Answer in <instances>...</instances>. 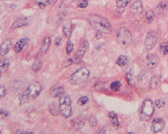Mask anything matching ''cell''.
Returning a JSON list of instances; mask_svg holds the SVG:
<instances>
[{
  "mask_svg": "<svg viewBox=\"0 0 168 134\" xmlns=\"http://www.w3.org/2000/svg\"><path fill=\"white\" fill-rule=\"evenodd\" d=\"M41 66H42V61L41 60H35L33 65H32V71H33L34 73H36V72L41 70Z\"/></svg>",
  "mask_w": 168,
  "mask_h": 134,
  "instance_id": "cb8c5ba5",
  "label": "cell"
},
{
  "mask_svg": "<svg viewBox=\"0 0 168 134\" xmlns=\"http://www.w3.org/2000/svg\"><path fill=\"white\" fill-rule=\"evenodd\" d=\"M154 113V104L150 99H145L140 108V118L142 121H148Z\"/></svg>",
  "mask_w": 168,
  "mask_h": 134,
  "instance_id": "277c9868",
  "label": "cell"
},
{
  "mask_svg": "<svg viewBox=\"0 0 168 134\" xmlns=\"http://www.w3.org/2000/svg\"><path fill=\"white\" fill-rule=\"evenodd\" d=\"M81 60H82L81 57H79V56L76 55V57H72V59H68V61H65L64 63V65H63V67L65 68V67H70V66H72V65H74V64H78V63L81 61Z\"/></svg>",
  "mask_w": 168,
  "mask_h": 134,
  "instance_id": "ac0fdd59",
  "label": "cell"
},
{
  "mask_svg": "<svg viewBox=\"0 0 168 134\" xmlns=\"http://www.w3.org/2000/svg\"><path fill=\"white\" fill-rule=\"evenodd\" d=\"M47 1H49V5H53L54 3L57 1V0H47Z\"/></svg>",
  "mask_w": 168,
  "mask_h": 134,
  "instance_id": "ab89813d",
  "label": "cell"
},
{
  "mask_svg": "<svg viewBox=\"0 0 168 134\" xmlns=\"http://www.w3.org/2000/svg\"><path fill=\"white\" fill-rule=\"evenodd\" d=\"M121 86L122 84L120 83L119 81H116V82H113L112 84H111V89L113 90V91H115V92H118L120 89H121Z\"/></svg>",
  "mask_w": 168,
  "mask_h": 134,
  "instance_id": "484cf974",
  "label": "cell"
},
{
  "mask_svg": "<svg viewBox=\"0 0 168 134\" xmlns=\"http://www.w3.org/2000/svg\"><path fill=\"white\" fill-rule=\"evenodd\" d=\"M157 41H158V35H157V34L150 31L147 34V37H146V39H145V49L147 50L152 49L157 43Z\"/></svg>",
  "mask_w": 168,
  "mask_h": 134,
  "instance_id": "52a82bcc",
  "label": "cell"
},
{
  "mask_svg": "<svg viewBox=\"0 0 168 134\" xmlns=\"http://www.w3.org/2000/svg\"><path fill=\"white\" fill-rule=\"evenodd\" d=\"M72 49H74V45H72V41H68V45H67V49H65V52H67V55H70V53L72 52Z\"/></svg>",
  "mask_w": 168,
  "mask_h": 134,
  "instance_id": "836d02e7",
  "label": "cell"
},
{
  "mask_svg": "<svg viewBox=\"0 0 168 134\" xmlns=\"http://www.w3.org/2000/svg\"><path fill=\"white\" fill-rule=\"evenodd\" d=\"M6 95V89H5V86L1 85V87H0V97L3 98Z\"/></svg>",
  "mask_w": 168,
  "mask_h": 134,
  "instance_id": "74e56055",
  "label": "cell"
},
{
  "mask_svg": "<svg viewBox=\"0 0 168 134\" xmlns=\"http://www.w3.org/2000/svg\"><path fill=\"white\" fill-rule=\"evenodd\" d=\"M160 52H161L163 55H167L168 53V42H163L161 45H160Z\"/></svg>",
  "mask_w": 168,
  "mask_h": 134,
  "instance_id": "f546056e",
  "label": "cell"
},
{
  "mask_svg": "<svg viewBox=\"0 0 168 134\" xmlns=\"http://www.w3.org/2000/svg\"><path fill=\"white\" fill-rule=\"evenodd\" d=\"M61 42V37H57L56 38V45H60Z\"/></svg>",
  "mask_w": 168,
  "mask_h": 134,
  "instance_id": "f35d334b",
  "label": "cell"
},
{
  "mask_svg": "<svg viewBox=\"0 0 168 134\" xmlns=\"http://www.w3.org/2000/svg\"><path fill=\"white\" fill-rule=\"evenodd\" d=\"M160 80H161V78H160L159 75L153 76L150 80V83H149V86H150L151 90H155V89L158 88V86L160 84Z\"/></svg>",
  "mask_w": 168,
  "mask_h": 134,
  "instance_id": "2e32d148",
  "label": "cell"
},
{
  "mask_svg": "<svg viewBox=\"0 0 168 134\" xmlns=\"http://www.w3.org/2000/svg\"><path fill=\"white\" fill-rule=\"evenodd\" d=\"M165 106V102H164L163 100H156L155 101V107L160 109V108H162Z\"/></svg>",
  "mask_w": 168,
  "mask_h": 134,
  "instance_id": "e575fe53",
  "label": "cell"
},
{
  "mask_svg": "<svg viewBox=\"0 0 168 134\" xmlns=\"http://www.w3.org/2000/svg\"><path fill=\"white\" fill-rule=\"evenodd\" d=\"M27 24H28L27 19H25V18H23V19H17V20H15V21L13 22L11 28L22 27V26H25V25H27Z\"/></svg>",
  "mask_w": 168,
  "mask_h": 134,
  "instance_id": "ffe728a7",
  "label": "cell"
},
{
  "mask_svg": "<svg viewBox=\"0 0 168 134\" xmlns=\"http://www.w3.org/2000/svg\"><path fill=\"white\" fill-rule=\"evenodd\" d=\"M49 94L50 96L53 98H60L61 95L64 94V87H61L60 85H54L53 88L49 90Z\"/></svg>",
  "mask_w": 168,
  "mask_h": 134,
  "instance_id": "30bf717a",
  "label": "cell"
},
{
  "mask_svg": "<svg viewBox=\"0 0 168 134\" xmlns=\"http://www.w3.org/2000/svg\"><path fill=\"white\" fill-rule=\"evenodd\" d=\"M130 10L132 11L134 14H140L143 11V5H142L141 1H135L131 4V8Z\"/></svg>",
  "mask_w": 168,
  "mask_h": 134,
  "instance_id": "5bb4252c",
  "label": "cell"
},
{
  "mask_svg": "<svg viewBox=\"0 0 168 134\" xmlns=\"http://www.w3.org/2000/svg\"><path fill=\"white\" fill-rule=\"evenodd\" d=\"M34 2L37 4L41 8H45V7L49 4V1L47 0H34Z\"/></svg>",
  "mask_w": 168,
  "mask_h": 134,
  "instance_id": "4dcf8cb0",
  "label": "cell"
},
{
  "mask_svg": "<svg viewBox=\"0 0 168 134\" xmlns=\"http://www.w3.org/2000/svg\"><path fill=\"white\" fill-rule=\"evenodd\" d=\"M131 41H132V34L131 32L127 30V28H120L117 34V42L119 43V45H121L122 48L126 49L130 45Z\"/></svg>",
  "mask_w": 168,
  "mask_h": 134,
  "instance_id": "5b68a950",
  "label": "cell"
},
{
  "mask_svg": "<svg viewBox=\"0 0 168 134\" xmlns=\"http://www.w3.org/2000/svg\"><path fill=\"white\" fill-rule=\"evenodd\" d=\"M58 106H60V112L64 118H70L72 115V102L71 98L68 94H64L58 99Z\"/></svg>",
  "mask_w": 168,
  "mask_h": 134,
  "instance_id": "3957f363",
  "label": "cell"
},
{
  "mask_svg": "<svg viewBox=\"0 0 168 134\" xmlns=\"http://www.w3.org/2000/svg\"><path fill=\"white\" fill-rule=\"evenodd\" d=\"M50 42H52V39H50L49 37H46L45 39H43V41L41 45V53H45L49 50V46H50Z\"/></svg>",
  "mask_w": 168,
  "mask_h": 134,
  "instance_id": "e0dca14e",
  "label": "cell"
},
{
  "mask_svg": "<svg viewBox=\"0 0 168 134\" xmlns=\"http://www.w3.org/2000/svg\"><path fill=\"white\" fill-rule=\"evenodd\" d=\"M154 18H155V13L153 12L152 10H149V11L146 13V19H147L148 22L150 23L154 20Z\"/></svg>",
  "mask_w": 168,
  "mask_h": 134,
  "instance_id": "4316f807",
  "label": "cell"
},
{
  "mask_svg": "<svg viewBox=\"0 0 168 134\" xmlns=\"http://www.w3.org/2000/svg\"><path fill=\"white\" fill-rule=\"evenodd\" d=\"M164 128H165V122L162 118H155L151 123V130L154 133L161 132Z\"/></svg>",
  "mask_w": 168,
  "mask_h": 134,
  "instance_id": "ba28073f",
  "label": "cell"
},
{
  "mask_svg": "<svg viewBox=\"0 0 168 134\" xmlns=\"http://www.w3.org/2000/svg\"><path fill=\"white\" fill-rule=\"evenodd\" d=\"M101 34H102V32H100V31H98L97 32V34H96V38H101Z\"/></svg>",
  "mask_w": 168,
  "mask_h": 134,
  "instance_id": "60d3db41",
  "label": "cell"
},
{
  "mask_svg": "<svg viewBox=\"0 0 168 134\" xmlns=\"http://www.w3.org/2000/svg\"><path fill=\"white\" fill-rule=\"evenodd\" d=\"M18 99H19L20 105H23V104L27 103L28 101H29V98H28V96L26 95V93H25V92H22L21 94H19V96H18Z\"/></svg>",
  "mask_w": 168,
  "mask_h": 134,
  "instance_id": "603a6c76",
  "label": "cell"
},
{
  "mask_svg": "<svg viewBox=\"0 0 168 134\" xmlns=\"http://www.w3.org/2000/svg\"><path fill=\"white\" fill-rule=\"evenodd\" d=\"M28 43V38H21L19 39L16 45H14V52H15L16 53H19L21 50H22L24 49V46L26 45Z\"/></svg>",
  "mask_w": 168,
  "mask_h": 134,
  "instance_id": "4fadbf2b",
  "label": "cell"
},
{
  "mask_svg": "<svg viewBox=\"0 0 168 134\" xmlns=\"http://www.w3.org/2000/svg\"><path fill=\"white\" fill-rule=\"evenodd\" d=\"M88 103H89V98H88L87 96H83L78 100V104L80 105V106H85V105Z\"/></svg>",
  "mask_w": 168,
  "mask_h": 134,
  "instance_id": "f1b7e54d",
  "label": "cell"
},
{
  "mask_svg": "<svg viewBox=\"0 0 168 134\" xmlns=\"http://www.w3.org/2000/svg\"><path fill=\"white\" fill-rule=\"evenodd\" d=\"M89 123L92 127H95V126H97V119L95 118L94 116H92V117L89 118Z\"/></svg>",
  "mask_w": 168,
  "mask_h": 134,
  "instance_id": "8d00e7d4",
  "label": "cell"
},
{
  "mask_svg": "<svg viewBox=\"0 0 168 134\" xmlns=\"http://www.w3.org/2000/svg\"><path fill=\"white\" fill-rule=\"evenodd\" d=\"M49 112H50V113H52L53 115L56 116V115L58 114V109H60V106L57 107L56 104H53H53H50V105H49Z\"/></svg>",
  "mask_w": 168,
  "mask_h": 134,
  "instance_id": "d4e9b609",
  "label": "cell"
},
{
  "mask_svg": "<svg viewBox=\"0 0 168 134\" xmlns=\"http://www.w3.org/2000/svg\"><path fill=\"white\" fill-rule=\"evenodd\" d=\"M109 118H110L112 125L114 126V127L118 128L119 127V120H118V116H117L115 112H110V113H109Z\"/></svg>",
  "mask_w": 168,
  "mask_h": 134,
  "instance_id": "d6986e66",
  "label": "cell"
},
{
  "mask_svg": "<svg viewBox=\"0 0 168 134\" xmlns=\"http://www.w3.org/2000/svg\"><path fill=\"white\" fill-rule=\"evenodd\" d=\"M10 49H11V41L10 39H5L1 43V48H0V55H1V57H4L6 53H8Z\"/></svg>",
  "mask_w": 168,
  "mask_h": 134,
  "instance_id": "8fae6325",
  "label": "cell"
},
{
  "mask_svg": "<svg viewBox=\"0 0 168 134\" xmlns=\"http://www.w3.org/2000/svg\"><path fill=\"white\" fill-rule=\"evenodd\" d=\"M126 80H127V82H128V84L129 85H134V81H133V77H132V75H131L130 73H128L126 74Z\"/></svg>",
  "mask_w": 168,
  "mask_h": 134,
  "instance_id": "d590c367",
  "label": "cell"
},
{
  "mask_svg": "<svg viewBox=\"0 0 168 134\" xmlns=\"http://www.w3.org/2000/svg\"><path fill=\"white\" fill-rule=\"evenodd\" d=\"M90 77V71L87 68H80L68 78V82L72 85L79 86L85 83L89 80Z\"/></svg>",
  "mask_w": 168,
  "mask_h": 134,
  "instance_id": "7a4b0ae2",
  "label": "cell"
},
{
  "mask_svg": "<svg viewBox=\"0 0 168 134\" xmlns=\"http://www.w3.org/2000/svg\"><path fill=\"white\" fill-rule=\"evenodd\" d=\"M128 61H129V60H128V57L126 56H120L116 63L120 67H125L126 65L128 64Z\"/></svg>",
  "mask_w": 168,
  "mask_h": 134,
  "instance_id": "44dd1931",
  "label": "cell"
},
{
  "mask_svg": "<svg viewBox=\"0 0 168 134\" xmlns=\"http://www.w3.org/2000/svg\"><path fill=\"white\" fill-rule=\"evenodd\" d=\"M88 49H89V42H88L87 41H83L81 42V45H80L78 52H76V56L83 57L84 55H85L86 52L88 50Z\"/></svg>",
  "mask_w": 168,
  "mask_h": 134,
  "instance_id": "9a60e30c",
  "label": "cell"
},
{
  "mask_svg": "<svg viewBox=\"0 0 168 134\" xmlns=\"http://www.w3.org/2000/svg\"><path fill=\"white\" fill-rule=\"evenodd\" d=\"M41 91H42V86L39 84L38 82H33L27 87V89L25 90L24 92L26 93L29 100H31V99H34V98L37 97Z\"/></svg>",
  "mask_w": 168,
  "mask_h": 134,
  "instance_id": "8992f818",
  "label": "cell"
},
{
  "mask_svg": "<svg viewBox=\"0 0 168 134\" xmlns=\"http://www.w3.org/2000/svg\"><path fill=\"white\" fill-rule=\"evenodd\" d=\"M167 7H168V4H167L166 2H160V3H159V5L157 6V9H158L160 12H163V11H164V9L167 8Z\"/></svg>",
  "mask_w": 168,
  "mask_h": 134,
  "instance_id": "d6a6232c",
  "label": "cell"
},
{
  "mask_svg": "<svg viewBox=\"0 0 168 134\" xmlns=\"http://www.w3.org/2000/svg\"><path fill=\"white\" fill-rule=\"evenodd\" d=\"M145 63L147 65L148 68L153 69V68L157 67V65L159 64V57L156 55H149L147 57H146Z\"/></svg>",
  "mask_w": 168,
  "mask_h": 134,
  "instance_id": "9c48e42d",
  "label": "cell"
},
{
  "mask_svg": "<svg viewBox=\"0 0 168 134\" xmlns=\"http://www.w3.org/2000/svg\"><path fill=\"white\" fill-rule=\"evenodd\" d=\"M130 2H131V0H117L116 4L118 7H123L124 8V7L127 6Z\"/></svg>",
  "mask_w": 168,
  "mask_h": 134,
  "instance_id": "83f0119b",
  "label": "cell"
},
{
  "mask_svg": "<svg viewBox=\"0 0 168 134\" xmlns=\"http://www.w3.org/2000/svg\"><path fill=\"white\" fill-rule=\"evenodd\" d=\"M88 21H89L90 25L94 30H96L97 31H100L102 34H110L112 30V26L110 22H109V20L102 16L93 14V15L89 16Z\"/></svg>",
  "mask_w": 168,
  "mask_h": 134,
  "instance_id": "6da1fadb",
  "label": "cell"
},
{
  "mask_svg": "<svg viewBox=\"0 0 168 134\" xmlns=\"http://www.w3.org/2000/svg\"><path fill=\"white\" fill-rule=\"evenodd\" d=\"M72 28H74V25L71 22V21H65L63 25V31L64 34L65 35V37H71L72 32Z\"/></svg>",
  "mask_w": 168,
  "mask_h": 134,
  "instance_id": "7c38bea8",
  "label": "cell"
},
{
  "mask_svg": "<svg viewBox=\"0 0 168 134\" xmlns=\"http://www.w3.org/2000/svg\"><path fill=\"white\" fill-rule=\"evenodd\" d=\"M87 6H88V0H79L78 4H76L78 8H86Z\"/></svg>",
  "mask_w": 168,
  "mask_h": 134,
  "instance_id": "1f68e13d",
  "label": "cell"
},
{
  "mask_svg": "<svg viewBox=\"0 0 168 134\" xmlns=\"http://www.w3.org/2000/svg\"><path fill=\"white\" fill-rule=\"evenodd\" d=\"M9 67V61L7 59H1V64H0V72L2 73H4L6 72V70L8 69Z\"/></svg>",
  "mask_w": 168,
  "mask_h": 134,
  "instance_id": "7402d4cb",
  "label": "cell"
}]
</instances>
